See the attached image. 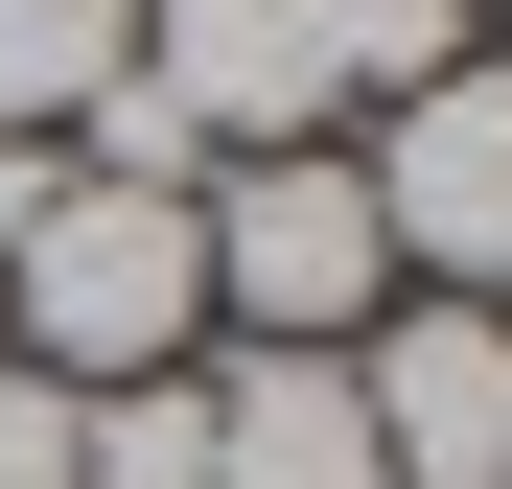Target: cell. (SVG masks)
Returning a JSON list of instances; mask_svg holds the SVG:
<instances>
[{"mask_svg":"<svg viewBox=\"0 0 512 489\" xmlns=\"http://www.w3.org/2000/svg\"><path fill=\"white\" fill-rule=\"evenodd\" d=\"M0 350H24L47 396H117V373H187L210 350V233L187 187H70L24 210V257H0Z\"/></svg>","mask_w":512,"mask_h":489,"instance_id":"obj_1","label":"cell"},{"mask_svg":"<svg viewBox=\"0 0 512 489\" xmlns=\"http://www.w3.org/2000/svg\"><path fill=\"white\" fill-rule=\"evenodd\" d=\"M187 233H210V350H350V326L396 303V233H373V163H350V140L210 163Z\"/></svg>","mask_w":512,"mask_h":489,"instance_id":"obj_2","label":"cell"},{"mask_svg":"<svg viewBox=\"0 0 512 489\" xmlns=\"http://www.w3.org/2000/svg\"><path fill=\"white\" fill-rule=\"evenodd\" d=\"M373 163V233H396V303H512V47L419 70V94L350 140Z\"/></svg>","mask_w":512,"mask_h":489,"instance_id":"obj_3","label":"cell"},{"mask_svg":"<svg viewBox=\"0 0 512 489\" xmlns=\"http://www.w3.org/2000/svg\"><path fill=\"white\" fill-rule=\"evenodd\" d=\"M140 70L187 94V140H210V163L326 140V117H350V0H140Z\"/></svg>","mask_w":512,"mask_h":489,"instance_id":"obj_4","label":"cell"},{"mask_svg":"<svg viewBox=\"0 0 512 489\" xmlns=\"http://www.w3.org/2000/svg\"><path fill=\"white\" fill-rule=\"evenodd\" d=\"M350 396H373L396 489H512V303H373Z\"/></svg>","mask_w":512,"mask_h":489,"instance_id":"obj_5","label":"cell"},{"mask_svg":"<svg viewBox=\"0 0 512 489\" xmlns=\"http://www.w3.org/2000/svg\"><path fill=\"white\" fill-rule=\"evenodd\" d=\"M210 489H396L350 350H210Z\"/></svg>","mask_w":512,"mask_h":489,"instance_id":"obj_6","label":"cell"},{"mask_svg":"<svg viewBox=\"0 0 512 489\" xmlns=\"http://www.w3.org/2000/svg\"><path fill=\"white\" fill-rule=\"evenodd\" d=\"M140 70V0H0V140H70Z\"/></svg>","mask_w":512,"mask_h":489,"instance_id":"obj_7","label":"cell"},{"mask_svg":"<svg viewBox=\"0 0 512 489\" xmlns=\"http://www.w3.org/2000/svg\"><path fill=\"white\" fill-rule=\"evenodd\" d=\"M70 489H210V350H187V373L70 396Z\"/></svg>","mask_w":512,"mask_h":489,"instance_id":"obj_8","label":"cell"},{"mask_svg":"<svg viewBox=\"0 0 512 489\" xmlns=\"http://www.w3.org/2000/svg\"><path fill=\"white\" fill-rule=\"evenodd\" d=\"M0 489H70V396H47L24 350H0Z\"/></svg>","mask_w":512,"mask_h":489,"instance_id":"obj_9","label":"cell"},{"mask_svg":"<svg viewBox=\"0 0 512 489\" xmlns=\"http://www.w3.org/2000/svg\"><path fill=\"white\" fill-rule=\"evenodd\" d=\"M466 24H489V0H466Z\"/></svg>","mask_w":512,"mask_h":489,"instance_id":"obj_10","label":"cell"}]
</instances>
